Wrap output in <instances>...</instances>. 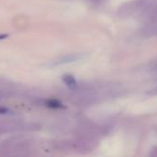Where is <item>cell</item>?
I'll use <instances>...</instances> for the list:
<instances>
[{"instance_id":"obj_1","label":"cell","mask_w":157,"mask_h":157,"mask_svg":"<svg viewBox=\"0 0 157 157\" xmlns=\"http://www.w3.org/2000/svg\"><path fill=\"white\" fill-rule=\"evenodd\" d=\"M79 55L77 54H70V55H65V56H62L57 58L54 61H52L49 63V66L51 67H54V66H59V65H63V64H67V63H74L75 61H77L79 59Z\"/></svg>"},{"instance_id":"obj_2","label":"cell","mask_w":157,"mask_h":157,"mask_svg":"<svg viewBox=\"0 0 157 157\" xmlns=\"http://www.w3.org/2000/svg\"><path fill=\"white\" fill-rule=\"evenodd\" d=\"M63 81L71 90H75L77 86V82L72 75H64L63 76Z\"/></svg>"},{"instance_id":"obj_3","label":"cell","mask_w":157,"mask_h":157,"mask_svg":"<svg viewBox=\"0 0 157 157\" xmlns=\"http://www.w3.org/2000/svg\"><path fill=\"white\" fill-rule=\"evenodd\" d=\"M47 106L50 107V108H52V109H62V108H63V105L61 102H59L58 100H55V99L48 100L47 101Z\"/></svg>"},{"instance_id":"obj_4","label":"cell","mask_w":157,"mask_h":157,"mask_svg":"<svg viewBox=\"0 0 157 157\" xmlns=\"http://www.w3.org/2000/svg\"><path fill=\"white\" fill-rule=\"evenodd\" d=\"M6 38H7V34H0V40H5Z\"/></svg>"},{"instance_id":"obj_5","label":"cell","mask_w":157,"mask_h":157,"mask_svg":"<svg viewBox=\"0 0 157 157\" xmlns=\"http://www.w3.org/2000/svg\"><path fill=\"white\" fill-rule=\"evenodd\" d=\"M151 94H154V95H157V87L155 89H154V90H152V92H150Z\"/></svg>"},{"instance_id":"obj_6","label":"cell","mask_w":157,"mask_h":157,"mask_svg":"<svg viewBox=\"0 0 157 157\" xmlns=\"http://www.w3.org/2000/svg\"><path fill=\"white\" fill-rule=\"evenodd\" d=\"M156 70H157V66H156Z\"/></svg>"}]
</instances>
